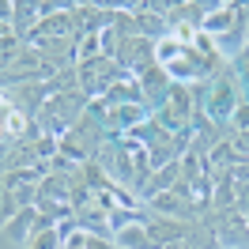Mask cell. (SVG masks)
Returning <instances> with one entry per match:
<instances>
[{
    "label": "cell",
    "instance_id": "8fae6325",
    "mask_svg": "<svg viewBox=\"0 0 249 249\" xmlns=\"http://www.w3.org/2000/svg\"><path fill=\"white\" fill-rule=\"evenodd\" d=\"M64 246V234L57 223H49V219H42L38 227H34V234L27 238V246L23 249H61Z\"/></svg>",
    "mask_w": 249,
    "mask_h": 249
},
{
    "label": "cell",
    "instance_id": "9c48e42d",
    "mask_svg": "<svg viewBox=\"0 0 249 249\" xmlns=\"http://www.w3.org/2000/svg\"><path fill=\"white\" fill-rule=\"evenodd\" d=\"M61 234H64L61 249H117L109 234H94V231H87V227H76V223L61 227Z\"/></svg>",
    "mask_w": 249,
    "mask_h": 249
},
{
    "label": "cell",
    "instance_id": "ba28073f",
    "mask_svg": "<svg viewBox=\"0 0 249 249\" xmlns=\"http://www.w3.org/2000/svg\"><path fill=\"white\" fill-rule=\"evenodd\" d=\"M109 238H113L117 249H155L151 246V234H147V215H143V212L132 219V223H124L121 231H113Z\"/></svg>",
    "mask_w": 249,
    "mask_h": 249
},
{
    "label": "cell",
    "instance_id": "5b68a950",
    "mask_svg": "<svg viewBox=\"0 0 249 249\" xmlns=\"http://www.w3.org/2000/svg\"><path fill=\"white\" fill-rule=\"evenodd\" d=\"M113 61H117V68H121L124 76L140 79L147 68H155V42H151V38H140V34H128V38H121Z\"/></svg>",
    "mask_w": 249,
    "mask_h": 249
},
{
    "label": "cell",
    "instance_id": "7c38bea8",
    "mask_svg": "<svg viewBox=\"0 0 249 249\" xmlns=\"http://www.w3.org/2000/svg\"><path fill=\"white\" fill-rule=\"evenodd\" d=\"M19 208H16V200H12V193H8V181H4V174H0V231L12 223V215H16Z\"/></svg>",
    "mask_w": 249,
    "mask_h": 249
},
{
    "label": "cell",
    "instance_id": "7a4b0ae2",
    "mask_svg": "<svg viewBox=\"0 0 249 249\" xmlns=\"http://www.w3.org/2000/svg\"><path fill=\"white\" fill-rule=\"evenodd\" d=\"M87 106H91V98L72 83V87H64V91L46 98V106L38 109V117H34V128L46 132V136H53V140H61L64 132L87 113Z\"/></svg>",
    "mask_w": 249,
    "mask_h": 249
},
{
    "label": "cell",
    "instance_id": "6da1fadb",
    "mask_svg": "<svg viewBox=\"0 0 249 249\" xmlns=\"http://www.w3.org/2000/svg\"><path fill=\"white\" fill-rule=\"evenodd\" d=\"M98 162H102V174H106L113 185L128 189V193H140L147 185V178H151V155H147V147H143L136 136H113L98 147Z\"/></svg>",
    "mask_w": 249,
    "mask_h": 249
},
{
    "label": "cell",
    "instance_id": "3957f363",
    "mask_svg": "<svg viewBox=\"0 0 249 249\" xmlns=\"http://www.w3.org/2000/svg\"><path fill=\"white\" fill-rule=\"evenodd\" d=\"M193 117H196L193 87H178V83H174V91L166 94V102L151 113V121H155L159 128H166L170 136H178V140H189V132H193Z\"/></svg>",
    "mask_w": 249,
    "mask_h": 249
},
{
    "label": "cell",
    "instance_id": "277c9868",
    "mask_svg": "<svg viewBox=\"0 0 249 249\" xmlns=\"http://www.w3.org/2000/svg\"><path fill=\"white\" fill-rule=\"evenodd\" d=\"M249 19H246V4H212L208 8V16H204L200 31L212 38L223 53V46H234L242 34H246Z\"/></svg>",
    "mask_w": 249,
    "mask_h": 249
},
{
    "label": "cell",
    "instance_id": "30bf717a",
    "mask_svg": "<svg viewBox=\"0 0 249 249\" xmlns=\"http://www.w3.org/2000/svg\"><path fill=\"white\" fill-rule=\"evenodd\" d=\"M38 223H42V212L31 204V208H19L16 215H12V223L4 227V234H8L16 246H27V238L34 234V227H38Z\"/></svg>",
    "mask_w": 249,
    "mask_h": 249
},
{
    "label": "cell",
    "instance_id": "52a82bcc",
    "mask_svg": "<svg viewBox=\"0 0 249 249\" xmlns=\"http://www.w3.org/2000/svg\"><path fill=\"white\" fill-rule=\"evenodd\" d=\"M140 91H143V106L155 113V109L166 102V94L174 91V79H170V76H166V72H162V68L155 64V68H147V72L140 76Z\"/></svg>",
    "mask_w": 249,
    "mask_h": 249
},
{
    "label": "cell",
    "instance_id": "8992f818",
    "mask_svg": "<svg viewBox=\"0 0 249 249\" xmlns=\"http://www.w3.org/2000/svg\"><path fill=\"white\" fill-rule=\"evenodd\" d=\"M4 181H8V193H12L16 208H31L38 200V189H42V174L38 170H8Z\"/></svg>",
    "mask_w": 249,
    "mask_h": 249
}]
</instances>
